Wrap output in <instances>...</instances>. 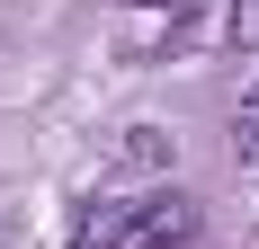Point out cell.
I'll return each instance as SVG.
<instances>
[{
    "label": "cell",
    "mask_w": 259,
    "mask_h": 249,
    "mask_svg": "<svg viewBox=\"0 0 259 249\" xmlns=\"http://www.w3.org/2000/svg\"><path fill=\"white\" fill-rule=\"evenodd\" d=\"M197 205L188 196H143V205H90L72 223V249H188Z\"/></svg>",
    "instance_id": "1"
},
{
    "label": "cell",
    "mask_w": 259,
    "mask_h": 249,
    "mask_svg": "<svg viewBox=\"0 0 259 249\" xmlns=\"http://www.w3.org/2000/svg\"><path fill=\"white\" fill-rule=\"evenodd\" d=\"M233 151L259 160V80H250V98H241V116H233Z\"/></svg>",
    "instance_id": "2"
}]
</instances>
